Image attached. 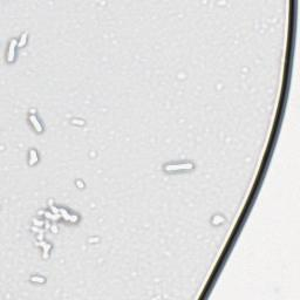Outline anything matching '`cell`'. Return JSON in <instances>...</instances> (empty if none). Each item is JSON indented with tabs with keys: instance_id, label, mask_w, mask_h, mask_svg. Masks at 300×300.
<instances>
[{
	"instance_id": "5",
	"label": "cell",
	"mask_w": 300,
	"mask_h": 300,
	"mask_svg": "<svg viewBox=\"0 0 300 300\" xmlns=\"http://www.w3.org/2000/svg\"><path fill=\"white\" fill-rule=\"evenodd\" d=\"M26 36H27V33H24L21 35V39H20V42H19V46H24L26 43Z\"/></svg>"
},
{
	"instance_id": "1",
	"label": "cell",
	"mask_w": 300,
	"mask_h": 300,
	"mask_svg": "<svg viewBox=\"0 0 300 300\" xmlns=\"http://www.w3.org/2000/svg\"><path fill=\"white\" fill-rule=\"evenodd\" d=\"M194 168L192 163H181V164H167L164 166L166 171H181V170H191Z\"/></svg>"
},
{
	"instance_id": "6",
	"label": "cell",
	"mask_w": 300,
	"mask_h": 300,
	"mask_svg": "<svg viewBox=\"0 0 300 300\" xmlns=\"http://www.w3.org/2000/svg\"><path fill=\"white\" fill-rule=\"evenodd\" d=\"M32 280H42V281H45L43 278H32ZM39 283H40V281H39Z\"/></svg>"
},
{
	"instance_id": "2",
	"label": "cell",
	"mask_w": 300,
	"mask_h": 300,
	"mask_svg": "<svg viewBox=\"0 0 300 300\" xmlns=\"http://www.w3.org/2000/svg\"><path fill=\"white\" fill-rule=\"evenodd\" d=\"M15 45H17V40L13 39L9 42L8 46V51H7V62H13L14 61V56H15Z\"/></svg>"
},
{
	"instance_id": "4",
	"label": "cell",
	"mask_w": 300,
	"mask_h": 300,
	"mask_svg": "<svg viewBox=\"0 0 300 300\" xmlns=\"http://www.w3.org/2000/svg\"><path fill=\"white\" fill-rule=\"evenodd\" d=\"M30 155H31V160H30V164L31 166H33L35 162H38V155H36V153L34 151V150H31V153H30Z\"/></svg>"
},
{
	"instance_id": "3",
	"label": "cell",
	"mask_w": 300,
	"mask_h": 300,
	"mask_svg": "<svg viewBox=\"0 0 300 300\" xmlns=\"http://www.w3.org/2000/svg\"><path fill=\"white\" fill-rule=\"evenodd\" d=\"M30 120H31V122L33 123L34 128H35V130L38 132V133H42V126H41V123L39 122V120L36 119V116H34V115H31L30 116Z\"/></svg>"
}]
</instances>
